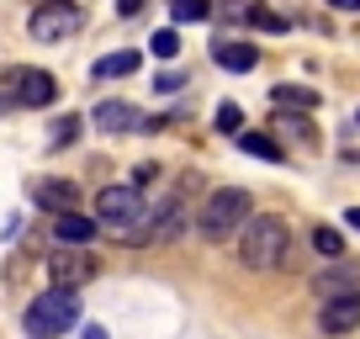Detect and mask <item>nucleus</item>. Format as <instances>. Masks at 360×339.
<instances>
[{
	"instance_id": "1",
	"label": "nucleus",
	"mask_w": 360,
	"mask_h": 339,
	"mask_svg": "<svg viewBox=\"0 0 360 339\" xmlns=\"http://www.w3.org/2000/svg\"><path fill=\"white\" fill-rule=\"evenodd\" d=\"M292 255V234H286L281 217H249L244 223V238H238V260L249 265V271H276V265Z\"/></svg>"
},
{
	"instance_id": "2",
	"label": "nucleus",
	"mask_w": 360,
	"mask_h": 339,
	"mask_svg": "<svg viewBox=\"0 0 360 339\" xmlns=\"http://www.w3.org/2000/svg\"><path fill=\"white\" fill-rule=\"evenodd\" d=\"M79 324V292L75 286H48L43 297H32L22 313V328L32 339H58L64 328Z\"/></svg>"
},
{
	"instance_id": "3",
	"label": "nucleus",
	"mask_w": 360,
	"mask_h": 339,
	"mask_svg": "<svg viewBox=\"0 0 360 339\" xmlns=\"http://www.w3.org/2000/svg\"><path fill=\"white\" fill-rule=\"evenodd\" d=\"M148 212H154V207L143 202L138 186H101V191H96V223H101L106 234L138 238L143 223H148Z\"/></svg>"
},
{
	"instance_id": "4",
	"label": "nucleus",
	"mask_w": 360,
	"mask_h": 339,
	"mask_svg": "<svg viewBox=\"0 0 360 339\" xmlns=\"http://www.w3.org/2000/svg\"><path fill=\"white\" fill-rule=\"evenodd\" d=\"M249 212H255V202H249L244 186H217L202 202V212H196V228H202L207 238H228L233 228L249 223Z\"/></svg>"
},
{
	"instance_id": "5",
	"label": "nucleus",
	"mask_w": 360,
	"mask_h": 339,
	"mask_svg": "<svg viewBox=\"0 0 360 339\" xmlns=\"http://www.w3.org/2000/svg\"><path fill=\"white\" fill-rule=\"evenodd\" d=\"M0 101H11V106H53L58 101V79L48 75V69H32V64H16L0 75Z\"/></svg>"
},
{
	"instance_id": "6",
	"label": "nucleus",
	"mask_w": 360,
	"mask_h": 339,
	"mask_svg": "<svg viewBox=\"0 0 360 339\" xmlns=\"http://www.w3.org/2000/svg\"><path fill=\"white\" fill-rule=\"evenodd\" d=\"M79 27H85V6H75V0H43L32 11V22H27V32L37 43H69Z\"/></svg>"
},
{
	"instance_id": "7",
	"label": "nucleus",
	"mask_w": 360,
	"mask_h": 339,
	"mask_svg": "<svg viewBox=\"0 0 360 339\" xmlns=\"http://www.w3.org/2000/svg\"><path fill=\"white\" fill-rule=\"evenodd\" d=\"M48 276H53V286H85L96 281V255H85V249H58V255H48Z\"/></svg>"
},
{
	"instance_id": "8",
	"label": "nucleus",
	"mask_w": 360,
	"mask_h": 339,
	"mask_svg": "<svg viewBox=\"0 0 360 339\" xmlns=\"http://www.w3.org/2000/svg\"><path fill=\"white\" fill-rule=\"evenodd\" d=\"M318 328H323L328 339L360 328V292H334V297H323V307H318Z\"/></svg>"
},
{
	"instance_id": "9",
	"label": "nucleus",
	"mask_w": 360,
	"mask_h": 339,
	"mask_svg": "<svg viewBox=\"0 0 360 339\" xmlns=\"http://www.w3.org/2000/svg\"><path fill=\"white\" fill-rule=\"evenodd\" d=\"M90 122L101 127V133H143V127H148V117L138 112L133 101H101L96 112H90Z\"/></svg>"
},
{
	"instance_id": "10",
	"label": "nucleus",
	"mask_w": 360,
	"mask_h": 339,
	"mask_svg": "<svg viewBox=\"0 0 360 339\" xmlns=\"http://www.w3.org/2000/svg\"><path fill=\"white\" fill-rule=\"evenodd\" d=\"M180 228H186V202H180V196H165V202L148 212V223H143L138 238H143V244H148V238H175ZM138 238H133V244H138Z\"/></svg>"
},
{
	"instance_id": "11",
	"label": "nucleus",
	"mask_w": 360,
	"mask_h": 339,
	"mask_svg": "<svg viewBox=\"0 0 360 339\" xmlns=\"http://www.w3.org/2000/svg\"><path fill=\"white\" fill-rule=\"evenodd\" d=\"M96 234H101V223L85 217V212H58L53 217V238H58V244H69V249H85Z\"/></svg>"
},
{
	"instance_id": "12",
	"label": "nucleus",
	"mask_w": 360,
	"mask_h": 339,
	"mask_svg": "<svg viewBox=\"0 0 360 339\" xmlns=\"http://www.w3.org/2000/svg\"><path fill=\"white\" fill-rule=\"evenodd\" d=\"M32 196H37V207H43V212H53V217L79 207V186H75V181H37Z\"/></svg>"
},
{
	"instance_id": "13",
	"label": "nucleus",
	"mask_w": 360,
	"mask_h": 339,
	"mask_svg": "<svg viewBox=\"0 0 360 339\" xmlns=\"http://www.w3.org/2000/svg\"><path fill=\"white\" fill-rule=\"evenodd\" d=\"M212 58L223 69H233V75H249V69L259 64V48L255 43H238V37H223V43H212Z\"/></svg>"
},
{
	"instance_id": "14",
	"label": "nucleus",
	"mask_w": 360,
	"mask_h": 339,
	"mask_svg": "<svg viewBox=\"0 0 360 339\" xmlns=\"http://www.w3.org/2000/svg\"><path fill=\"white\" fill-rule=\"evenodd\" d=\"M313 292L318 297H334V292H360V265H328V271L313 276Z\"/></svg>"
},
{
	"instance_id": "15",
	"label": "nucleus",
	"mask_w": 360,
	"mask_h": 339,
	"mask_svg": "<svg viewBox=\"0 0 360 339\" xmlns=\"http://www.w3.org/2000/svg\"><path fill=\"white\" fill-rule=\"evenodd\" d=\"M138 64H143V58H138V48H122V53H106V58H96V79H127Z\"/></svg>"
},
{
	"instance_id": "16",
	"label": "nucleus",
	"mask_w": 360,
	"mask_h": 339,
	"mask_svg": "<svg viewBox=\"0 0 360 339\" xmlns=\"http://www.w3.org/2000/svg\"><path fill=\"white\" fill-rule=\"evenodd\" d=\"M238 148H244V154H255V159H270V165H281V159H286V148L276 143L270 133H238Z\"/></svg>"
},
{
	"instance_id": "17",
	"label": "nucleus",
	"mask_w": 360,
	"mask_h": 339,
	"mask_svg": "<svg viewBox=\"0 0 360 339\" xmlns=\"http://www.w3.org/2000/svg\"><path fill=\"white\" fill-rule=\"evenodd\" d=\"M270 101H276V106H297V112H313V106H318V91H307V85H276V91H270Z\"/></svg>"
},
{
	"instance_id": "18",
	"label": "nucleus",
	"mask_w": 360,
	"mask_h": 339,
	"mask_svg": "<svg viewBox=\"0 0 360 339\" xmlns=\"http://www.w3.org/2000/svg\"><path fill=\"white\" fill-rule=\"evenodd\" d=\"M217 0H169V16L175 22H207Z\"/></svg>"
},
{
	"instance_id": "19",
	"label": "nucleus",
	"mask_w": 360,
	"mask_h": 339,
	"mask_svg": "<svg viewBox=\"0 0 360 339\" xmlns=\"http://www.w3.org/2000/svg\"><path fill=\"white\" fill-rule=\"evenodd\" d=\"M313 249L318 255H323V260H339V255H345V234H339V228H313Z\"/></svg>"
},
{
	"instance_id": "20",
	"label": "nucleus",
	"mask_w": 360,
	"mask_h": 339,
	"mask_svg": "<svg viewBox=\"0 0 360 339\" xmlns=\"http://www.w3.org/2000/svg\"><path fill=\"white\" fill-rule=\"evenodd\" d=\"M249 27H255V32H286V16L281 11H270V6H255V11H249Z\"/></svg>"
},
{
	"instance_id": "21",
	"label": "nucleus",
	"mask_w": 360,
	"mask_h": 339,
	"mask_svg": "<svg viewBox=\"0 0 360 339\" xmlns=\"http://www.w3.org/2000/svg\"><path fill=\"white\" fill-rule=\"evenodd\" d=\"M148 53H154V58H175L180 53V32H175V27H159V32L148 37Z\"/></svg>"
},
{
	"instance_id": "22",
	"label": "nucleus",
	"mask_w": 360,
	"mask_h": 339,
	"mask_svg": "<svg viewBox=\"0 0 360 339\" xmlns=\"http://www.w3.org/2000/svg\"><path fill=\"white\" fill-rule=\"evenodd\" d=\"M217 133H223V138H238V133H244V112H238L233 101L217 106Z\"/></svg>"
},
{
	"instance_id": "23",
	"label": "nucleus",
	"mask_w": 360,
	"mask_h": 339,
	"mask_svg": "<svg viewBox=\"0 0 360 339\" xmlns=\"http://www.w3.org/2000/svg\"><path fill=\"white\" fill-rule=\"evenodd\" d=\"M79 127H85L79 117H58V122H53V133H48V143H53V148H69V143L79 138Z\"/></svg>"
},
{
	"instance_id": "24",
	"label": "nucleus",
	"mask_w": 360,
	"mask_h": 339,
	"mask_svg": "<svg viewBox=\"0 0 360 339\" xmlns=\"http://www.w3.org/2000/svg\"><path fill=\"white\" fill-rule=\"evenodd\" d=\"M249 11H255V0H217L212 16H223V22H249Z\"/></svg>"
},
{
	"instance_id": "25",
	"label": "nucleus",
	"mask_w": 360,
	"mask_h": 339,
	"mask_svg": "<svg viewBox=\"0 0 360 339\" xmlns=\"http://www.w3.org/2000/svg\"><path fill=\"white\" fill-rule=\"evenodd\" d=\"M180 85H186V75H175V69H169V75H159V79H154V91H159V96H175Z\"/></svg>"
},
{
	"instance_id": "26",
	"label": "nucleus",
	"mask_w": 360,
	"mask_h": 339,
	"mask_svg": "<svg viewBox=\"0 0 360 339\" xmlns=\"http://www.w3.org/2000/svg\"><path fill=\"white\" fill-rule=\"evenodd\" d=\"M148 181H159V165H138L133 170V186H148Z\"/></svg>"
},
{
	"instance_id": "27",
	"label": "nucleus",
	"mask_w": 360,
	"mask_h": 339,
	"mask_svg": "<svg viewBox=\"0 0 360 339\" xmlns=\"http://www.w3.org/2000/svg\"><path fill=\"white\" fill-rule=\"evenodd\" d=\"M143 6H148V0H117V16H138Z\"/></svg>"
},
{
	"instance_id": "28",
	"label": "nucleus",
	"mask_w": 360,
	"mask_h": 339,
	"mask_svg": "<svg viewBox=\"0 0 360 339\" xmlns=\"http://www.w3.org/2000/svg\"><path fill=\"white\" fill-rule=\"evenodd\" d=\"M334 11H360V0H328Z\"/></svg>"
},
{
	"instance_id": "29",
	"label": "nucleus",
	"mask_w": 360,
	"mask_h": 339,
	"mask_svg": "<svg viewBox=\"0 0 360 339\" xmlns=\"http://www.w3.org/2000/svg\"><path fill=\"white\" fill-rule=\"evenodd\" d=\"M85 339H112V334H106L101 324H90V328H85Z\"/></svg>"
},
{
	"instance_id": "30",
	"label": "nucleus",
	"mask_w": 360,
	"mask_h": 339,
	"mask_svg": "<svg viewBox=\"0 0 360 339\" xmlns=\"http://www.w3.org/2000/svg\"><path fill=\"white\" fill-rule=\"evenodd\" d=\"M349 228H355V234H360V207H349Z\"/></svg>"
},
{
	"instance_id": "31",
	"label": "nucleus",
	"mask_w": 360,
	"mask_h": 339,
	"mask_svg": "<svg viewBox=\"0 0 360 339\" xmlns=\"http://www.w3.org/2000/svg\"><path fill=\"white\" fill-rule=\"evenodd\" d=\"M355 122H360V117H355Z\"/></svg>"
}]
</instances>
